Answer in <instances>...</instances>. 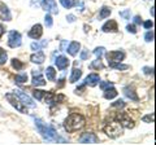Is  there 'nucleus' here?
<instances>
[{"mask_svg": "<svg viewBox=\"0 0 156 145\" xmlns=\"http://www.w3.org/2000/svg\"><path fill=\"white\" fill-rule=\"evenodd\" d=\"M35 120V126H37V130L38 132L42 135V137L46 140V141H57V143H66L65 139L60 137L57 135V132L55 131V128L52 126L44 123L42 119H34Z\"/></svg>", "mask_w": 156, "mask_h": 145, "instance_id": "nucleus-1", "label": "nucleus"}, {"mask_svg": "<svg viewBox=\"0 0 156 145\" xmlns=\"http://www.w3.org/2000/svg\"><path fill=\"white\" fill-rule=\"evenodd\" d=\"M85 123H86V119H85L83 115L77 114V113H73V114H70L69 117L65 119L64 128L68 132H74V131L81 130L85 126Z\"/></svg>", "mask_w": 156, "mask_h": 145, "instance_id": "nucleus-2", "label": "nucleus"}, {"mask_svg": "<svg viewBox=\"0 0 156 145\" xmlns=\"http://www.w3.org/2000/svg\"><path fill=\"white\" fill-rule=\"evenodd\" d=\"M122 131H124V127L120 124L119 120L109 122L104 127V132L107 133V136H109L111 139H117L119 136H121V135H122Z\"/></svg>", "mask_w": 156, "mask_h": 145, "instance_id": "nucleus-3", "label": "nucleus"}, {"mask_svg": "<svg viewBox=\"0 0 156 145\" xmlns=\"http://www.w3.org/2000/svg\"><path fill=\"white\" fill-rule=\"evenodd\" d=\"M5 99L8 100V103H11V105L13 106V108H16L18 112L21 113H27V109L25 108V104L21 101V99L18 97V96L16 93H7L5 95Z\"/></svg>", "mask_w": 156, "mask_h": 145, "instance_id": "nucleus-4", "label": "nucleus"}, {"mask_svg": "<svg viewBox=\"0 0 156 145\" xmlns=\"http://www.w3.org/2000/svg\"><path fill=\"white\" fill-rule=\"evenodd\" d=\"M116 120H119L120 124L125 128H133L134 127L133 119H131L129 117V114H126V113H119L116 115Z\"/></svg>", "mask_w": 156, "mask_h": 145, "instance_id": "nucleus-5", "label": "nucleus"}, {"mask_svg": "<svg viewBox=\"0 0 156 145\" xmlns=\"http://www.w3.org/2000/svg\"><path fill=\"white\" fill-rule=\"evenodd\" d=\"M8 46L11 48H17L21 46V34L18 31H9L8 34Z\"/></svg>", "mask_w": 156, "mask_h": 145, "instance_id": "nucleus-6", "label": "nucleus"}, {"mask_svg": "<svg viewBox=\"0 0 156 145\" xmlns=\"http://www.w3.org/2000/svg\"><path fill=\"white\" fill-rule=\"evenodd\" d=\"M105 57L108 62H121L125 59V53L122 51H112L105 53Z\"/></svg>", "mask_w": 156, "mask_h": 145, "instance_id": "nucleus-7", "label": "nucleus"}, {"mask_svg": "<svg viewBox=\"0 0 156 145\" xmlns=\"http://www.w3.org/2000/svg\"><path fill=\"white\" fill-rule=\"evenodd\" d=\"M42 8L44 9V11H47L48 13H52V14H57L58 13V9H57L55 0H43L42 2Z\"/></svg>", "mask_w": 156, "mask_h": 145, "instance_id": "nucleus-8", "label": "nucleus"}, {"mask_svg": "<svg viewBox=\"0 0 156 145\" xmlns=\"http://www.w3.org/2000/svg\"><path fill=\"white\" fill-rule=\"evenodd\" d=\"M80 143L81 144H96V143H99V137L95 133L86 132L80 137Z\"/></svg>", "mask_w": 156, "mask_h": 145, "instance_id": "nucleus-9", "label": "nucleus"}, {"mask_svg": "<svg viewBox=\"0 0 156 145\" xmlns=\"http://www.w3.org/2000/svg\"><path fill=\"white\" fill-rule=\"evenodd\" d=\"M31 83H33V86H35V87L46 86V80L42 76V72L39 70H34L33 71V80H31Z\"/></svg>", "mask_w": 156, "mask_h": 145, "instance_id": "nucleus-10", "label": "nucleus"}, {"mask_svg": "<svg viewBox=\"0 0 156 145\" xmlns=\"http://www.w3.org/2000/svg\"><path fill=\"white\" fill-rule=\"evenodd\" d=\"M0 18H2L3 21H11L12 20V14L9 12L8 7L2 2H0Z\"/></svg>", "mask_w": 156, "mask_h": 145, "instance_id": "nucleus-11", "label": "nucleus"}, {"mask_svg": "<svg viewBox=\"0 0 156 145\" xmlns=\"http://www.w3.org/2000/svg\"><path fill=\"white\" fill-rule=\"evenodd\" d=\"M42 34H43V27H42V25L37 23V25H34L31 30L29 31V36H30L31 39H39V38L42 36Z\"/></svg>", "mask_w": 156, "mask_h": 145, "instance_id": "nucleus-12", "label": "nucleus"}, {"mask_svg": "<svg viewBox=\"0 0 156 145\" xmlns=\"http://www.w3.org/2000/svg\"><path fill=\"white\" fill-rule=\"evenodd\" d=\"M101 30L104 32H117L119 31V27H117V23L115 20H109L108 22H105L103 27H101Z\"/></svg>", "mask_w": 156, "mask_h": 145, "instance_id": "nucleus-13", "label": "nucleus"}, {"mask_svg": "<svg viewBox=\"0 0 156 145\" xmlns=\"http://www.w3.org/2000/svg\"><path fill=\"white\" fill-rule=\"evenodd\" d=\"M14 93H16V95L18 96V97H20V99H21V101H22V103H23V104H25L26 106H30V108H34V106H35V104H34V103H33V100H31L30 97H29V96H27L26 93H23V92H22V91H20V89H17V91H16V92H14Z\"/></svg>", "mask_w": 156, "mask_h": 145, "instance_id": "nucleus-14", "label": "nucleus"}, {"mask_svg": "<svg viewBox=\"0 0 156 145\" xmlns=\"http://www.w3.org/2000/svg\"><path fill=\"white\" fill-rule=\"evenodd\" d=\"M99 82H100V78L98 74H89L85 79V84L90 87H95L96 84H99Z\"/></svg>", "mask_w": 156, "mask_h": 145, "instance_id": "nucleus-15", "label": "nucleus"}, {"mask_svg": "<svg viewBox=\"0 0 156 145\" xmlns=\"http://www.w3.org/2000/svg\"><path fill=\"white\" fill-rule=\"evenodd\" d=\"M55 64H56L58 70H64V69H66V67L69 66V60H68L65 56H58L57 59L55 60Z\"/></svg>", "mask_w": 156, "mask_h": 145, "instance_id": "nucleus-16", "label": "nucleus"}, {"mask_svg": "<svg viewBox=\"0 0 156 145\" xmlns=\"http://www.w3.org/2000/svg\"><path fill=\"white\" fill-rule=\"evenodd\" d=\"M44 60H46V56H44V53L41 52V51L34 53V55H31V57H30V61L34 62V64H43Z\"/></svg>", "mask_w": 156, "mask_h": 145, "instance_id": "nucleus-17", "label": "nucleus"}, {"mask_svg": "<svg viewBox=\"0 0 156 145\" xmlns=\"http://www.w3.org/2000/svg\"><path fill=\"white\" fill-rule=\"evenodd\" d=\"M80 48H81L80 43H78V42H72L70 44H69V47H68L66 52L69 53L70 56H76L77 53H78V51H80Z\"/></svg>", "mask_w": 156, "mask_h": 145, "instance_id": "nucleus-18", "label": "nucleus"}, {"mask_svg": "<svg viewBox=\"0 0 156 145\" xmlns=\"http://www.w3.org/2000/svg\"><path fill=\"white\" fill-rule=\"evenodd\" d=\"M124 95H125L128 99H130V100L138 101V96H136L134 88H131V87H125V88H124Z\"/></svg>", "mask_w": 156, "mask_h": 145, "instance_id": "nucleus-19", "label": "nucleus"}, {"mask_svg": "<svg viewBox=\"0 0 156 145\" xmlns=\"http://www.w3.org/2000/svg\"><path fill=\"white\" fill-rule=\"evenodd\" d=\"M81 76H82V71L81 69H77V67H74L72 71V75H70V78H69V82L70 83H76V82H78L81 79Z\"/></svg>", "mask_w": 156, "mask_h": 145, "instance_id": "nucleus-20", "label": "nucleus"}, {"mask_svg": "<svg viewBox=\"0 0 156 145\" xmlns=\"http://www.w3.org/2000/svg\"><path fill=\"white\" fill-rule=\"evenodd\" d=\"M116 96H117V91L113 88V87H109V88L104 89V97L107 100H112V99H115Z\"/></svg>", "mask_w": 156, "mask_h": 145, "instance_id": "nucleus-21", "label": "nucleus"}, {"mask_svg": "<svg viewBox=\"0 0 156 145\" xmlns=\"http://www.w3.org/2000/svg\"><path fill=\"white\" fill-rule=\"evenodd\" d=\"M31 49L33 51H35V52H38V51H42V48L43 47H47V40H43V42H41V43H38V42H34V43H31Z\"/></svg>", "mask_w": 156, "mask_h": 145, "instance_id": "nucleus-22", "label": "nucleus"}, {"mask_svg": "<svg viewBox=\"0 0 156 145\" xmlns=\"http://www.w3.org/2000/svg\"><path fill=\"white\" fill-rule=\"evenodd\" d=\"M46 76H47V79L48 80H55V78H56V71H55V69H53L52 66H50V67H47L46 69Z\"/></svg>", "mask_w": 156, "mask_h": 145, "instance_id": "nucleus-23", "label": "nucleus"}, {"mask_svg": "<svg viewBox=\"0 0 156 145\" xmlns=\"http://www.w3.org/2000/svg\"><path fill=\"white\" fill-rule=\"evenodd\" d=\"M108 64H109V67H112V69H117V70L129 69V65H122V64H120V62H108Z\"/></svg>", "mask_w": 156, "mask_h": 145, "instance_id": "nucleus-24", "label": "nucleus"}, {"mask_svg": "<svg viewBox=\"0 0 156 145\" xmlns=\"http://www.w3.org/2000/svg\"><path fill=\"white\" fill-rule=\"evenodd\" d=\"M109 14H111V8H108V7H103V8H101V11H100L99 18H100V20H104V18L109 17Z\"/></svg>", "mask_w": 156, "mask_h": 145, "instance_id": "nucleus-25", "label": "nucleus"}, {"mask_svg": "<svg viewBox=\"0 0 156 145\" xmlns=\"http://www.w3.org/2000/svg\"><path fill=\"white\" fill-rule=\"evenodd\" d=\"M60 3H61V5L66 9H70L72 7L76 5V0H60Z\"/></svg>", "mask_w": 156, "mask_h": 145, "instance_id": "nucleus-26", "label": "nucleus"}, {"mask_svg": "<svg viewBox=\"0 0 156 145\" xmlns=\"http://www.w3.org/2000/svg\"><path fill=\"white\" fill-rule=\"evenodd\" d=\"M33 96L35 97L37 100H39V101H42L43 99H44V96H46V91H39V89H35L33 92Z\"/></svg>", "mask_w": 156, "mask_h": 145, "instance_id": "nucleus-27", "label": "nucleus"}, {"mask_svg": "<svg viewBox=\"0 0 156 145\" xmlns=\"http://www.w3.org/2000/svg\"><path fill=\"white\" fill-rule=\"evenodd\" d=\"M11 62H12V66H13L16 70H22L23 66H25V65H23V62H21V61L17 60V59H13Z\"/></svg>", "mask_w": 156, "mask_h": 145, "instance_id": "nucleus-28", "label": "nucleus"}, {"mask_svg": "<svg viewBox=\"0 0 156 145\" xmlns=\"http://www.w3.org/2000/svg\"><path fill=\"white\" fill-rule=\"evenodd\" d=\"M16 83L18 84H22V83H25V82H27V75L26 74H20V75H16Z\"/></svg>", "mask_w": 156, "mask_h": 145, "instance_id": "nucleus-29", "label": "nucleus"}, {"mask_svg": "<svg viewBox=\"0 0 156 145\" xmlns=\"http://www.w3.org/2000/svg\"><path fill=\"white\" fill-rule=\"evenodd\" d=\"M8 60V56H7V52L3 49V48H0V65L5 64Z\"/></svg>", "mask_w": 156, "mask_h": 145, "instance_id": "nucleus-30", "label": "nucleus"}, {"mask_svg": "<svg viewBox=\"0 0 156 145\" xmlns=\"http://www.w3.org/2000/svg\"><path fill=\"white\" fill-rule=\"evenodd\" d=\"M104 47H98V48H95V51H94V55L98 57V59H101L103 57V55H104Z\"/></svg>", "mask_w": 156, "mask_h": 145, "instance_id": "nucleus-31", "label": "nucleus"}, {"mask_svg": "<svg viewBox=\"0 0 156 145\" xmlns=\"http://www.w3.org/2000/svg\"><path fill=\"white\" fill-rule=\"evenodd\" d=\"M91 67H92V69H98V70H99V69H104V65L101 64L100 59H98L96 61H94V62L91 64Z\"/></svg>", "mask_w": 156, "mask_h": 145, "instance_id": "nucleus-32", "label": "nucleus"}, {"mask_svg": "<svg viewBox=\"0 0 156 145\" xmlns=\"http://www.w3.org/2000/svg\"><path fill=\"white\" fill-rule=\"evenodd\" d=\"M112 108H119V109L125 108V103H124V100H116L115 103H112Z\"/></svg>", "mask_w": 156, "mask_h": 145, "instance_id": "nucleus-33", "label": "nucleus"}, {"mask_svg": "<svg viewBox=\"0 0 156 145\" xmlns=\"http://www.w3.org/2000/svg\"><path fill=\"white\" fill-rule=\"evenodd\" d=\"M44 23H46V26L47 27H51L52 26V23H53V21H52V17H51V14L47 12V14H46V17H44Z\"/></svg>", "mask_w": 156, "mask_h": 145, "instance_id": "nucleus-34", "label": "nucleus"}, {"mask_svg": "<svg viewBox=\"0 0 156 145\" xmlns=\"http://www.w3.org/2000/svg\"><path fill=\"white\" fill-rule=\"evenodd\" d=\"M154 119H155L154 113L152 114H148V115H144V117L142 118V120H143V122H146V123H152Z\"/></svg>", "mask_w": 156, "mask_h": 145, "instance_id": "nucleus-35", "label": "nucleus"}, {"mask_svg": "<svg viewBox=\"0 0 156 145\" xmlns=\"http://www.w3.org/2000/svg\"><path fill=\"white\" fill-rule=\"evenodd\" d=\"M109 87H113V83L112 82H101L100 83V88L101 89H107V88H109Z\"/></svg>", "mask_w": 156, "mask_h": 145, "instance_id": "nucleus-36", "label": "nucleus"}, {"mask_svg": "<svg viewBox=\"0 0 156 145\" xmlns=\"http://www.w3.org/2000/svg\"><path fill=\"white\" fill-rule=\"evenodd\" d=\"M120 16L122 18H125V20H130V11L129 9H126V11L120 12Z\"/></svg>", "mask_w": 156, "mask_h": 145, "instance_id": "nucleus-37", "label": "nucleus"}, {"mask_svg": "<svg viewBox=\"0 0 156 145\" xmlns=\"http://www.w3.org/2000/svg\"><path fill=\"white\" fill-rule=\"evenodd\" d=\"M144 39H146V42H152L154 40V32L152 31H147L146 32V35H144Z\"/></svg>", "mask_w": 156, "mask_h": 145, "instance_id": "nucleus-38", "label": "nucleus"}, {"mask_svg": "<svg viewBox=\"0 0 156 145\" xmlns=\"http://www.w3.org/2000/svg\"><path fill=\"white\" fill-rule=\"evenodd\" d=\"M143 72H144V74H147V75H152L154 74V69H152V67H147V66H146V67H143Z\"/></svg>", "mask_w": 156, "mask_h": 145, "instance_id": "nucleus-39", "label": "nucleus"}, {"mask_svg": "<svg viewBox=\"0 0 156 145\" xmlns=\"http://www.w3.org/2000/svg\"><path fill=\"white\" fill-rule=\"evenodd\" d=\"M90 57V53H89V51L87 49H85L83 52L81 53V60H87Z\"/></svg>", "mask_w": 156, "mask_h": 145, "instance_id": "nucleus-40", "label": "nucleus"}, {"mask_svg": "<svg viewBox=\"0 0 156 145\" xmlns=\"http://www.w3.org/2000/svg\"><path fill=\"white\" fill-rule=\"evenodd\" d=\"M126 30H128L129 32H131V34H135V32H136L134 25H128V26H126Z\"/></svg>", "mask_w": 156, "mask_h": 145, "instance_id": "nucleus-41", "label": "nucleus"}, {"mask_svg": "<svg viewBox=\"0 0 156 145\" xmlns=\"http://www.w3.org/2000/svg\"><path fill=\"white\" fill-rule=\"evenodd\" d=\"M134 23L135 25H140V23H142V18H140V16H135L134 17Z\"/></svg>", "mask_w": 156, "mask_h": 145, "instance_id": "nucleus-42", "label": "nucleus"}, {"mask_svg": "<svg viewBox=\"0 0 156 145\" xmlns=\"http://www.w3.org/2000/svg\"><path fill=\"white\" fill-rule=\"evenodd\" d=\"M143 26L146 27V29H151L154 26V23H152V21H146L144 23H143Z\"/></svg>", "mask_w": 156, "mask_h": 145, "instance_id": "nucleus-43", "label": "nucleus"}, {"mask_svg": "<svg viewBox=\"0 0 156 145\" xmlns=\"http://www.w3.org/2000/svg\"><path fill=\"white\" fill-rule=\"evenodd\" d=\"M66 20H68V22H74L76 21V17L73 16V14H69V16H66Z\"/></svg>", "mask_w": 156, "mask_h": 145, "instance_id": "nucleus-44", "label": "nucleus"}, {"mask_svg": "<svg viewBox=\"0 0 156 145\" xmlns=\"http://www.w3.org/2000/svg\"><path fill=\"white\" fill-rule=\"evenodd\" d=\"M5 32V29H4V26L3 25H0V38L3 36V34Z\"/></svg>", "mask_w": 156, "mask_h": 145, "instance_id": "nucleus-45", "label": "nucleus"}, {"mask_svg": "<svg viewBox=\"0 0 156 145\" xmlns=\"http://www.w3.org/2000/svg\"><path fill=\"white\" fill-rule=\"evenodd\" d=\"M65 46H66V42L64 40L62 42V44H61V49H65Z\"/></svg>", "mask_w": 156, "mask_h": 145, "instance_id": "nucleus-46", "label": "nucleus"}, {"mask_svg": "<svg viewBox=\"0 0 156 145\" xmlns=\"http://www.w3.org/2000/svg\"><path fill=\"white\" fill-rule=\"evenodd\" d=\"M154 9H155L154 7H152V8H151V16H152V17L155 16V11H154Z\"/></svg>", "mask_w": 156, "mask_h": 145, "instance_id": "nucleus-47", "label": "nucleus"}]
</instances>
